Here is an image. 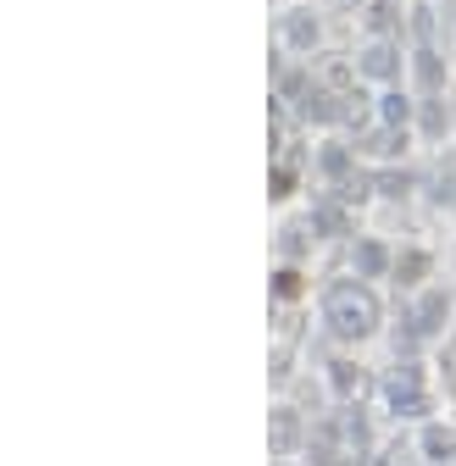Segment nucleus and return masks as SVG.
Returning <instances> with one entry per match:
<instances>
[{
	"label": "nucleus",
	"mask_w": 456,
	"mask_h": 466,
	"mask_svg": "<svg viewBox=\"0 0 456 466\" xmlns=\"http://www.w3.org/2000/svg\"><path fill=\"white\" fill-rule=\"evenodd\" d=\"M318 316H323V333L340 338V345H367V338L384 333V300L373 294V283L350 278V272L318 294Z\"/></svg>",
	"instance_id": "1"
},
{
	"label": "nucleus",
	"mask_w": 456,
	"mask_h": 466,
	"mask_svg": "<svg viewBox=\"0 0 456 466\" xmlns=\"http://www.w3.org/2000/svg\"><path fill=\"white\" fill-rule=\"evenodd\" d=\"M379 400H384V411L396 416V422H428V377H423V367L412 361H401L396 355V367L384 372V384H379Z\"/></svg>",
	"instance_id": "2"
},
{
	"label": "nucleus",
	"mask_w": 456,
	"mask_h": 466,
	"mask_svg": "<svg viewBox=\"0 0 456 466\" xmlns=\"http://www.w3.org/2000/svg\"><path fill=\"white\" fill-rule=\"evenodd\" d=\"M350 61H357L362 83H373V89H396V83H406V73H412V45L406 39H362V50Z\"/></svg>",
	"instance_id": "3"
},
{
	"label": "nucleus",
	"mask_w": 456,
	"mask_h": 466,
	"mask_svg": "<svg viewBox=\"0 0 456 466\" xmlns=\"http://www.w3.org/2000/svg\"><path fill=\"white\" fill-rule=\"evenodd\" d=\"M273 39L284 56H312L323 45V17L312 6H284L279 23H273Z\"/></svg>",
	"instance_id": "4"
},
{
	"label": "nucleus",
	"mask_w": 456,
	"mask_h": 466,
	"mask_svg": "<svg viewBox=\"0 0 456 466\" xmlns=\"http://www.w3.org/2000/svg\"><path fill=\"white\" fill-rule=\"evenodd\" d=\"M389 267H396V245H384L379 233H357L345 250V272L350 278H362V283H379L389 278Z\"/></svg>",
	"instance_id": "5"
},
{
	"label": "nucleus",
	"mask_w": 456,
	"mask_h": 466,
	"mask_svg": "<svg viewBox=\"0 0 456 466\" xmlns=\"http://www.w3.org/2000/svg\"><path fill=\"white\" fill-rule=\"evenodd\" d=\"M357 167H362V156H357V144H350V139H340V134H323V139H318V151H312V173H318L328 189L345 183L350 173H357Z\"/></svg>",
	"instance_id": "6"
},
{
	"label": "nucleus",
	"mask_w": 456,
	"mask_h": 466,
	"mask_svg": "<svg viewBox=\"0 0 456 466\" xmlns=\"http://www.w3.org/2000/svg\"><path fill=\"white\" fill-rule=\"evenodd\" d=\"M350 144H357V156L373 161V167H396V161L412 151V134H406V128H384V122H373V128L357 134Z\"/></svg>",
	"instance_id": "7"
},
{
	"label": "nucleus",
	"mask_w": 456,
	"mask_h": 466,
	"mask_svg": "<svg viewBox=\"0 0 456 466\" xmlns=\"http://www.w3.org/2000/svg\"><path fill=\"white\" fill-rule=\"evenodd\" d=\"M306 217H312V228H318V239H357V211H350L334 189L328 195H318L312 206H306Z\"/></svg>",
	"instance_id": "8"
},
{
	"label": "nucleus",
	"mask_w": 456,
	"mask_h": 466,
	"mask_svg": "<svg viewBox=\"0 0 456 466\" xmlns=\"http://www.w3.org/2000/svg\"><path fill=\"white\" fill-rule=\"evenodd\" d=\"M412 95H445L451 83V61L440 56V45H412Z\"/></svg>",
	"instance_id": "9"
},
{
	"label": "nucleus",
	"mask_w": 456,
	"mask_h": 466,
	"mask_svg": "<svg viewBox=\"0 0 456 466\" xmlns=\"http://www.w3.org/2000/svg\"><path fill=\"white\" fill-rule=\"evenodd\" d=\"M406 23H412L406 0H367L362 6V34L367 39H406Z\"/></svg>",
	"instance_id": "10"
},
{
	"label": "nucleus",
	"mask_w": 456,
	"mask_h": 466,
	"mask_svg": "<svg viewBox=\"0 0 456 466\" xmlns=\"http://www.w3.org/2000/svg\"><path fill=\"white\" fill-rule=\"evenodd\" d=\"M373 122L418 134V95H412L406 83H396V89H379V95H373Z\"/></svg>",
	"instance_id": "11"
},
{
	"label": "nucleus",
	"mask_w": 456,
	"mask_h": 466,
	"mask_svg": "<svg viewBox=\"0 0 456 466\" xmlns=\"http://www.w3.org/2000/svg\"><path fill=\"white\" fill-rule=\"evenodd\" d=\"M406 316H412V328H418L423 338H440V333L451 328V294L428 283V289L412 294V311H406Z\"/></svg>",
	"instance_id": "12"
},
{
	"label": "nucleus",
	"mask_w": 456,
	"mask_h": 466,
	"mask_svg": "<svg viewBox=\"0 0 456 466\" xmlns=\"http://www.w3.org/2000/svg\"><path fill=\"white\" fill-rule=\"evenodd\" d=\"M428 278H434V250L428 245H401L396 267H389V283L406 289V294H418V289H428Z\"/></svg>",
	"instance_id": "13"
},
{
	"label": "nucleus",
	"mask_w": 456,
	"mask_h": 466,
	"mask_svg": "<svg viewBox=\"0 0 456 466\" xmlns=\"http://www.w3.org/2000/svg\"><path fill=\"white\" fill-rule=\"evenodd\" d=\"M301 433H306L301 411H295V406H284V400H279V406L267 411V450H273L279 461H289V455L301 450Z\"/></svg>",
	"instance_id": "14"
},
{
	"label": "nucleus",
	"mask_w": 456,
	"mask_h": 466,
	"mask_svg": "<svg viewBox=\"0 0 456 466\" xmlns=\"http://www.w3.org/2000/svg\"><path fill=\"white\" fill-rule=\"evenodd\" d=\"M418 455L428 461V466H456V428L451 422H440V416H428L423 428H418Z\"/></svg>",
	"instance_id": "15"
},
{
	"label": "nucleus",
	"mask_w": 456,
	"mask_h": 466,
	"mask_svg": "<svg viewBox=\"0 0 456 466\" xmlns=\"http://www.w3.org/2000/svg\"><path fill=\"white\" fill-rule=\"evenodd\" d=\"M267 294H273V306H301L306 294H312V272L301 261H279L273 278H267Z\"/></svg>",
	"instance_id": "16"
},
{
	"label": "nucleus",
	"mask_w": 456,
	"mask_h": 466,
	"mask_svg": "<svg viewBox=\"0 0 456 466\" xmlns=\"http://www.w3.org/2000/svg\"><path fill=\"white\" fill-rule=\"evenodd\" d=\"M334 422H340V444H345V455H367V450H379V444H373V422H367V411L357 406V400H345V406L334 411Z\"/></svg>",
	"instance_id": "17"
},
{
	"label": "nucleus",
	"mask_w": 456,
	"mask_h": 466,
	"mask_svg": "<svg viewBox=\"0 0 456 466\" xmlns=\"http://www.w3.org/2000/svg\"><path fill=\"white\" fill-rule=\"evenodd\" d=\"M312 250H318V228L312 217H301V222H284L279 228V261H312Z\"/></svg>",
	"instance_id": "18"
},
{
	"label": "nucleus",
	"mask_w": 456,
	"mask_h": 466,
	"mask_svg": "<svg viewBox=\"0 0 456 466\" xmlns=\"http://www.w3.org/2000/svg\"><path fill=\"white\" fill-rule=\"evenodd\" d=\"M373 189H379V200H412V189H418V173L412 167H373Z\"/></svg>",
	"instance_id": "19"
},
{
	"label": "nucleus",
	"mask_w": 456,
	"mask_h": 466,
	"mask_svg": "<svg viewBox=\"0 0 456 466\" xmlns=\"http://www.w3.org/2000/svg\"><path fill=\"white\" fill-rule=\"evenodd\" d=\"M323 377H328V394H334L340 406H345V400H357V394H362V384H367V377H362V367H357V361H345V355H334Z\"/></svg>",
	"instance_id": "20"
},
{
	"label": "nucleus",
	"mask_w": 456,
	"mask_h": 466,
	"mask_svg": "<svg viewBox=\"0 0 456 466\" xmlns=\"http://www.w3.org/2000/svg\"><path fill=\"white\" fill-rule=\"evenodd\" d=\"M295 195H301V167L279 156L273 167H267V200H273V206H289Z\"/></svg>",
	"instance_id": "21"
},
{
	"label": "nucleus",
	"mask_w": 456,
	"mask_h": 466,
	"mask_svg": "<svg viewBox=\"0 0 456 466\" xmlns=\"http://www.w3.org/2000/svg\"><path fill=\"white\" fill-rule=\"evenodd\" d=\"M418 134H423V139H445V134H451L445 95H418Z\"/></svg>",
	"instance_id": "22"
},
{
	"label": "nucleus",
	"mask_w": 456,
	"mask_h": 466,
	"mask_svg": "<svg viewBox=\"0 0 456 466\" xmlns=\"http://www.w3.org/2000/svg\"><path fill=\"white\" fill-rule=\"evenodd\" d=\"M362 466H428L423 455H418V444H401V439H389V444H379V450H367V455H357Z\"/></svg>",
	"instance_id": "23"
},
{
	"label": "nucleus",
	"mask_w": 456,
	"mask_h": 466,
	"mask_svg": "<svg viewBox=\"0 0 456 466\" xmlns=\"http://www.w3.org/2000/svg\"><path fill=\"white\" fill-rule=\"evenodd\" d=\"M406 39H412V45H434V6H428V0H418V6H412Z\"/></svg>",
	"instance_id": "24"
}]
</instances>
